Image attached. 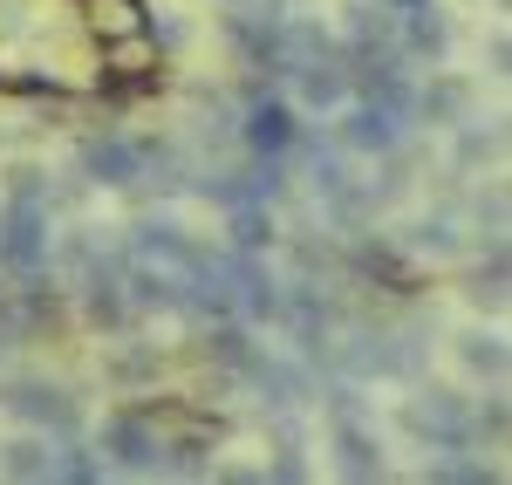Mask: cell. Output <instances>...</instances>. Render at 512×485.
Wrapping results in <instances>:
<instances>
[{"instance_id": "ba28073f", "label": "cell", "mask_w": 512, "mask_h": 485, "mask_svg": "<svg viewBox=\"0 0 512 485\" xmlns=\"http://www.w3.org/2000/svg\"><path fill=\"white\" fill-rule=\"evenodd\" d=\"M280 21H287L280 7H239V14H226V41H233V55L246 69H280Z\"/></svg>"}, {"instance_id": "4fadbf2b", "label": "cell", "mask_w": 512, "mask_h": 485, "mask_svg": "<svg viewBox=\"0 0 512 485\" xmlns=\"http://www.w3.org/2000/svg\"><path fill=\"white\" fill-rule=\"evenodd\" d=\"M335 472L342 479H383V445H376V431L362 424V417H335Z\"/></svg>"}, {"instance_id": "603a6c76", "label": "cell", "mask_w": 512, "mask_h": 485, "mask_svg": "<svg viewBox=\"0 0 512 485\" xmlns=\"http://www.w3.org/2000/svg\"><path fill=\"white\" fill-rule=\"evenodd\" d=\"M458 363L472 369V376H485V383H499V376H506V342L478 328V335H465V342H458Z\"/></svg>"}, {"instance_id": "9c48e42d", "label": "cell", "mask_w": 512, "mask_h": 485, "mask_svg": "<svg viewBox=\"0 0 512 485\" xmlns=\"http://www.w3.org/2000/svg\"><path fill=\"white\" fill-rule=\"evenodd\" d=\"M239 376L260 390V404L267 410H301L308 397H315V383H308V369H294L287 356H267V349H253L246 363H239Z\"/></svg>"}, {"instance_id": "ac0fdd59", "label": "cell", "mask_w": 512, "mask_h": 485, "mask_svg": "<svg viewBox=\"0 0 512 485\" xmlns=\"http://www.w3.org/2000/svg\"><path fill=\"white\" fill-rule=\"evenodd\" d=\"M226 233H233V253H267V246L280 240L274 233V205H260V199H246L226 212Z\"/></svg>"}, {"instance_id": "4316f807", "label": "cell", "mask_w": 512, "mask_h": 485, "mask_svg": "<svg viewBox=\"0 0 512 485\" xmlns=\"http://www.w3.org/2000/svg\"><path fill=\"white\" fill-rule=\"evenodd\" d=\"M410 246H417V253H458V219H451V212H424V219L410 226Z\"/></svg>"}, {"instance_id": "52a82bcc", "label": "cell", "mask_w": 512, "mask_h": 485, "mask_svg": "<svg viewBox=\"0 0 512 485\" xmlns=\"http://www.w3.org/2000/svg\"><path fill=\"white\" fill-rule=\"evenodd\" d=\"M403 424H410V431H417L431 451L472 445V404H465V397H451V390H424V397H410Z\"/></svg>"}, {"instance_id": "2e32d148", "label": "cell", "mask_w": 512, "mask_h": 485, "mask_svg": "<svg viewBox=\"0 0 512 485\" xmlns=\"http://www.w3.org/2000/svg\"><path fill=\"white\" fill-rule=\"evenodd\" d=\"M369 48H396V14L383 0L349 7V41H342V55H369Z\"/></svg>"}, {"instance_id": "3957f363", "label": "cell", "mask_w": 512, "mask_h": 485, "mask_svg": "<svg viewBox=\"0 0 512 485\" xmlns=\"http://www.w3.org/2000/svg\"><path fill=\"white\" fill-rule=\"evenodd\" d=\"M0 267L14 281H28V274L48 267V205H35V199L0 205Z\"/></svg>"}, {"instance_id": "7c38bea8", "label": "cell", "mask_w": 512, "mask_h": 485, "mask_svg": "<svg viewBox=\"0 0 512 485\" xmlns=\"http://www.w3.org/2000/svg\"><path fill=\"white\" fill-rule=\"evenodd\" d=\"M396 48H403V62H444L451 55V21L437 14V0L396 14Z\"/></svg>"}, {"instance_id": "8fae6325", "label": "cell", "mask_w": 512, "mask_h": 485, "mask_svg": "<svg viewBox=\"0 0 512 485\" xmlns=\"http://www.w3.org/2000/svg\"><path fill=\"white\" fill-rule=\"evenodd\" d=\"M123 253H130V260H151V267H178V274H185V267L198 260V240L178 226V219H158V212H151V219H137V226H130V246H123Z\"/></svg>"}, {"instance_id": "83f0119b", "label": "cell", "mask_w": 512, "mask_h": 485, "mask_svg": "<svg viewBox=\"0 0 512 485\" xmlns=\"http://www.w3.org/2000/svg\"><path fill=\"white\" fill-rule=\"evenodd\" d=\"M267 479H280V485L308 479V458H301V445H294V438H280V458L267 465Z\"/></svg>"}, {"instance_id": "30bf717a", "label": "cell", "mask_w": 512, "mask_h": 485, "mask_svg": "<svg viewBox=\"0 0 512 485\" xmlns=\"http://www.w3.org/2000/svg\"><path fill=\"white\" fill-rule=\"evenodd\" d=\"M82 178L89 185H110V192H130L137 185V164H144V144L137 137H117V130H103V137H89L82 144Z\"/></svg>"}, {"instance_id": "7a4b0ae2", "label": "cell", "mask_w": 512, "mask_h": 485, "mask_svg": "<svg viewBox=\"0 0 512 485\" xmlns=\"http://www.w3.org/2000/svg\"><path fill=\"white\" fill-rule=\"evenodd\" d=\"M212 260H219V281H226V294H233L239 322L246 328L253 322H280V294H287V287L274 281V267H267L260 253H233V246H226V253H212Z\"/></svg>"}, {"instance_id": "d6986e66", "label": "cell", "mask_w": 512, "mask_h": 485, "mask_svg": "<svg viewBox=\"0 0 512 485\" xmlns=\"http://www.w3.org/2000/svg\"><path fill=\"white\" fill-rule=\"evenodd\" d=\"M48 431H21V438H7L0 445V472L7 479H21V485H35V479H48Z\"/></svg>"}, {"instance_id": "f1b7e54d", "label": "cell", "mask_w": 512, "mask_h": 485, "mask_svg": "<svg viewBox=\"0 0 512 485\" xmlns=\"http://www.w3.org/2000/svg\"><path fill=\"white\" fill-rule=\"evenodd\" d=\"M506 62H512V41L492 35V76H506Z\"/></svg>"}, {"instance_id": "d4e9b609", "label": "cell", "mask_w": 512, "mask_h": 485, "mask_svg": "<svg viewBox=\"0 0 512 485\" xmlns=\"http://www.w3.org/2000/svg\"><path fill=\"white\" fill-rule=\"evenodd\" d=\"M465 294H472L478 308H499V301H506V240H492V260L472 274V287H465Z\"/></svg>"}, {"instance_id": "7402d4cb", "label": "cell", "mask_w": 512, "mask_h": 485, "mask_svg": "<svg viewBox=\"0 0 512 485\" xmlns=\"http://www.w3.org/2000/svg\"><path fill=\"white\" fill-rule=\"evenodd\" d=\"M294 144H301V137H294ZM301 158H308V185H315L321 199H335V192L349 185V164H342V151H335V144L308 137V144H301Z\"/></svg>"}, {"instance_id": "44dd1931", "label": "cell", "mask_w": 512, "mask_h": 485, "mask_svg": "<svg viewBox=\"0 0 512 485\" xmlns=\"http://www.w3.org/2000/svg\"><path fill=\"white\" fill-rule=\"evenodd\" d=\"M424 479H437V485H492L499 472H492L485 458H472V445H458V451H437L431 465H424Z\"/></svg>"}, {"instance_id": "5b68a950", "label": "cell", "mask_w": 512, "mask_h": 485, "mask_svg": "<svg viewBox=\"0 0 512 485\" xmlns=\"http://www.w3.org/2000/svg\"><path fill=\"white\" fill-rule=\"evenodd\" d=\"M239 137H246V151L253 158H287L294 151V110L280 103L267 82H246V117H239Z\"/></svg>"}, {"instance_id": "9a60e30c", "label": "cell", "mask_w": 512, "mask_h": 485, "mask_svg": "<svg viewBox=\"0 0 512 485\" xmlns=\"http://www.w3.org/2000/svg\"><path fill=\"white\" fill-rule=\"evenodd\" d=\"M294 96H301V110H342V103H349V62H342V55L301 62V69H294Z\"/></svg>"}, {"instance_id": "cb8c5ba5", "label": "cell", "mask_w": 512, "mask_h": 485, "mask_svg": "<svg viewBox=\"0 0 512 485\" xmlns=\"http://www.w3.org/2000/svg\"><path fill=\"white\" fill-rule=\"evenodd\" d=\"M103 376H110V383H123V390L158 383V342H151V349H117V356L103 363Z\"/></svg>"}, {"instance_id": "277c9868", "label": "cell", "mask_w": 512, "mask_h": 485, "mask_svg": "<svg viewBox=\"0 0 512 485\" xmlns=\"http://www.w3.org/2000/svg\"><path fill=\"white\" fill-rule=\"evenodd\" d=\"M0 410L21 417V424H35V431H55V438H76V424H82L76 397H69L62 383H41V376L7 383V390H0Z\"/></svg>"}, {"instance_id": "ffe728a7", "label": "cell", "mask_w": 512, "mask_h": 485, "mask_svg": "<svg viewBox=\"0 0 512 485\" xmlns=\"http://www.w3.org/2000/svg\"><path fill=\"white\" fill-rule=\"evenodd\" d=\"M198 349H205L212 363H226V369L239 376V363L253 356V335H246V322H239V315H219V322L205 328V342H198Z\"/></svg>"}, {"instance_id": "e0dca14e", "label": "cell", "mask_w": 512, "mask_h": 485, "mask_svg": "<svg viewBox=\"0 0 512 485\" xmlns=\"http://www.w3.org/2000/svg\"><path fill=\"white\" fill-rule=\"evenodd\" d=\"M48 479L96 485V479H110V458H103V451H89V445H76V438H55V451H48Z\"/></svg>"}, {"instance_id": "6da1fadb", "label": "cell", "mask_w": 512, "mask_h": 485, "mask_svg": "<svg viewBox=\"0 0 512 485\" xmlns=\"http://www.w3.org/2000/svg\"><path fill=\"white\" fill-rule=\"evenodd\" d=\"M96 451L110 458V472H137V479L164 472V424H158V410H110L103 431H96Z\"/></svg>"}, {"instance_id": "8992f818", "label": "cell", "mask_w": 512, "mask_h": 485, "mask_svg": "<svg viewBox=\"0 0 512 485\" xmlns=\"http://www.w3.org/2000/svg\"><path fill=\"white\" fill-rule=\"evenodd\" d=\"M403 130H410V110L362 96V103H349V117H342V151H362V158H396V151H403Z\"/></svg>"}, {"instance_id": "5bb4252c", "label": "cell", "mask_w": 512, "mask_h": 485, "mask_svg": "<svg viewBox=\"0 0 512 485\" xmlns=\"http://www.w3.org/2000/svg\"><path fill=\"white\" fill-rule=\"evenodd\" d=\"M410 117H424L431 130H451V123H465V117H472V82L431 76L424 89H410Z\"/></svg>"}, {"instance_id": "f546056e", "label": "cell", "mask_w": 512, "mask_h": 485, "mask_svg": "<svg viewBox=\"0 0 512 485\" xmlns=\"http://www.w3.org/2000/svg\"><path fill=\"white\" fill-rule=\"evenodd\" d=\"M226 7H233V0H226Z\"/></svg>"}, {"instance_id": "484cf974", "label": "cell", "mask_w": 512, "mask_h": 485, "mask_svg": "<svg viewBox=\"0 0 512 485\" xmlns=\"http://www.w3.org/2000/svg\"><path fill=\"white\" fill-rule=\"evenodd\" d=\"M451 130H458V164H485V158H499V123L465 117V123H451Z\"/></svg>"}]
</instances>
